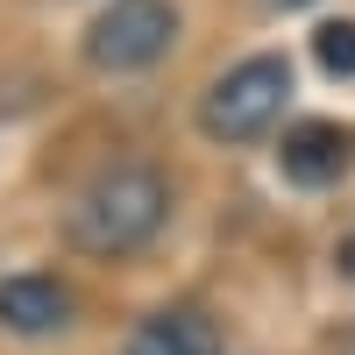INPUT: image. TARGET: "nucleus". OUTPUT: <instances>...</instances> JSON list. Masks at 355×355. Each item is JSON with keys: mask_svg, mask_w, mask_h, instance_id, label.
Wrapping results in <instances>:
<instances>
[{"mask_svg": "<svg viewBox=\"0 0 355 355\" xmlns=\"http://www.w3.org/2000/svg\"><path fill=\"white\" fill-rule=\"evenodd\" d=\"M164 220H171V178L157 164H107L64 206V234L85 256H135L164 234Z\"/></svg>", "mask_w": 355, "mask_h": 355, "instance_id": "nucleus-1", "label": "nucleus"}, {"mask_svg": "<svg viewBox=\"0 0 355 355\" xmlns=\"http://www.w3.org/2000/svg\"><path fill=\"white\" fill-rule=\"evenodd\" d=\"M291 107V64L284 57H242V64H227L214 85L199 93V128L214 142H256L284 121Z\"/></svg>", "mask_w": 355, "mask_h": 355, "instance_id": "nucleus-2", "label": "nucleus"}, {"mask_svg": "<svg viewBox=\"0 0 355 355\" xmlns=\"http://www.w3.org/2000/svg\"><path fill=\"white\" fill-rule=\"evenodd\" d=\"M171 43H178V8L171 0H107V8L85 21V64L93 71H150V64H164L171 57Z\"/></svg>", "mask_w": 355, "mask_h": 355, "instance_id": "nucleus-3", "label": "nucleus"}, {"mask_svg": "<svg viewBox=\"0 0 355 355\" xmlns=\"http://www.w3.org/2000/svg\"><path fill=\"white\" fill-rule=\"evenodd\" d=\"M348 157H355V135L341 121H299L277 142V171L291 178V185H334V178L348 171Z\"/></svg>", "mask_w": 355, "mask_h": 355, "instance_id": "nucleus-4", "label": "nucleus"}, {"mask_svg": "<svg viewBox=\"0 0 355 355\" xmlns=\"http://www.w3.org/2000/svg\"><path fill=\"white\" fill-rule=\"evenodd\" d=\"M71 284H57L43 270H28V277H0V327L8 334H57V327H71Z\"/></svg>", "mask_w": 355, "mask_h": 355, "instance_id": "nucleus-5", "label": "nucleus"}, {"mask_svg": "<svg viewBox=\"0 0 355 355\" xmlns=\"http://www.w3.org/2000/svg\"><path fill=\"white\" fill-rule=\"evenodd\" d=\"M128 355H220V327L199 306H157L150 320H135Z\"/></svg>", "mask_w": 355, "mask_h": 355, "instance_id": "nucleus-6", "label": "nucleus"}, {"mask_svg": "<svg viewBox=\"0 0 355 355\" xmlns=\"http://www.w3.org/2000/svg\"><path fill=\"white\" fill-rule=\"evenodd\" d=\"M313 57H320L334 78H355V21H327V28L313 36Z\"/></svg>", "mask_w": 355, "mask_h": 355, "instance_id": "nucleus-7", "label": "nucleus"}, {"mask_svg": "<svg viewBox=\"0 0 355 355\" xmlns=\"http://www.w3.org/2000/svg\"><path fill=\"white\" fill-rule=\"evenodd\" d=\"M334 270H341V277H348V284H355V234H348V242H341V249H334Z\"/></svg>", "mask_w": 355, "mask_h": 355, "instance_id": "nucleus-8", "label": "nucleus"}, {"mask_svg": "<svg viewBox=\"0 0 355 355\" xmlns=\"http://www.w3.org/2000/svg\"><path fill=\"white\" fill-rule=\"evenodd\" d=\"M277 8H306V0H277Z\"/></svg>", "mask_w": 355, "mask_h": 355, "instance_id": "nucleus-9", "label": "nucleus"}]
</instances>
